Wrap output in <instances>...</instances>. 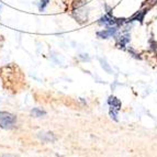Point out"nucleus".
Masks as SVG:
<instances>
[{
  "mask_svg": "<svg viewBox=\"0 0 157 157\" xmlns=\"http://www.w3.org/2000/svg\"><path fill=\"white\" fill-rule=\"evenodd\" d=\"M0 157H16V156H13V155H3V156H0Z\"/></svg>",
  "mask_w": 157,
  "mask_h": 157,
  "instance_id": "obj_11",
  "label": "nucleus"
},
{
  "mask_svg": "<svg viewBox=\"0 0 157 157\" xmlns=\"http://www.w3.org/2000/svg\"><path fill=\"white\" fill-rule=\"evenodd\" d=\"M32 114H34V117H42V115H45V112L43 110H40V109L35 108L32 110Z\"/></svg>",
  "mask_w": 157,
  "mask_h": 157,
  "instance_id": "obj_10",
  "label": "nucleus"
},
{
  "mask_svg": "<svg viewBox=\"0 0 157 157\" xmlns=\"http://www.w3.org/2000/svg\"><path fill=\"white\" fill-rule=\"evenodd\" d=\"M145 14H146V11H145V10L139 11V12H136L131 19L126 20V22H128V23H132V22H134V21H140L142 23V22H143V20H144Z\"/></svg>",
  "mask_w": 157,
  "mask_h": 157,
  "instance_id": "obj_5",
  "label": "nucleus"
},
{
  "mask_svg": "<svg viewBox=\"0 0 157 157\" xmlns=\"http://www.w3.org/2000/svg\"><path fill=\"white\" fill-rule=\"evenodd\" d=\"M41 139H42L43 141H45V142H52V141H55L56 137L53 135V133H45V134H43V135L41 136Z\"/></svg>",
  "mask_w": 157,
  "mask_h": 157,
  "instance_id": "obj_7",
  "label": "nucleus"
},
{
  "mask_svg": "<svg viewBox=\"0 0 157 157\" xmlns=\"http://www.w3.org/2000/svg\"><path fill=\"white\" fill-rule=\"evenodd\" d=\"M118 33V26H110L105 30L97 32V36L99 39H109V37L115 36V34Z\"/></svg>",
  "mask_w": 157,
  "mask_h": 157,
  "instance_id": "obj_3",
  "label": "nucleus"
},
{
  "mask_svg": "<svg viewBox=\"0 0 157 157\" xmlns=\"http://www.w3.org/2000/svg\"><path fill=\"white\" fill-rule=\"evenodd\" d=\"M130 42V34L128 33H125L124 35H121V36H119L118 39V46L119 47H125V45L128 44V43Z\"/></svg>",
  "mask_w": 157,
  "mask_h": 157,
  "instance_id": "obj_6",
  "label": "nucleus"
},
{
  "mask_svg": "<svg viewBox=\"0 0 157 157\" xmlns=\"http://www.w3.org/2000/svg\"><path fill=\"white\" fill-rule=\"evenodd\" d=\"M100 25H105L107 28H110V26H117V19L113 18L112 14H105L102 18H100L99 20Z\"/></svg>",
  "mask_w": 157,
  "mask_h": 157,
  "instance_id": "obj_4",
  "label": "nucleus"
},
{
  "mask_svg": "<svg viewBox=\"0 0 157 157\" xmlns=\"http://www.w3.org/2000/svg\"><path fill=\"white\" fill-rule=\"evenodd\" d=\"M108 103L110 105V115L113 117L115 119V115L119 112V110L121 109V101L118 99V98L113 97V96H110L109 99H108ZM117 120V119H115Z\"/></svg>",
  "mask_w": 157,
  "mask_h": 157,
  "instance_id": "obj_2",
  "label": "nucleus"
},
{
  "mask_svg": "<svg viewBox=\"0 0 157 157\" xmlns=\"http://www.w3.org/2000/svg\"><path fill=\"white\" fill-rule=\"evenodd\" d=\"M100 63H101V66H102V68L105 69L107 73H109V74H111L112 73V71H111V68H110V66H109V64L107 63V60L105 59V58H100Z\"/></svg>",
  "mask_w": 157,
  "mask_h": 157,
  "instance_id": "obj_8",
  "label": "nucleus"
},
{
  "mask_svg": "<svg viewBox=\"0 0 157 157\" xmlns=\"http://www.w3.org/2000/svg\"><path fill=\"white\" fill-rule=\"evenodd\" d=\"M48 3H50V0H41V1H40V3H39L40 11H44L45 8L48 6Z\"/></svg>",
  "mask_w": 157,
  "mask_h": 157,
  "instance_id": "obj_9",
  "label": "nucleus"
},
{
  "mask_svg": "<svg viewBox=\"0 0 157 157\" xmlns=\"http://www.w3.org/2000/svg\"><path fill=\"white\" fill-rule=\"evenodd\" d=\"M17 122V117L12 113L0 111V128H11Z\"/></svg>",
  "mask_w": 157,
  "mask_h": 157,
  "instance_id": "obj_1",
  "label": "nucleus"
}]
</instances>
